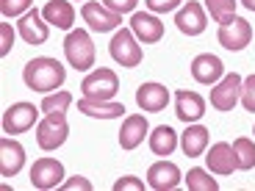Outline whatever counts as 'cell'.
I'll return each instance as SVG.
<instances>
[{
  "label": "cell",
  "mask_w": 255,
  "mask_h": 191,
  "mask_svg": "<svg viewBox=\"0 0 255 191\" xmlns=\"http://www.w3.org/2000/svg\"><path fill=\"white\" fill-rule=\"evenodd\" d=\"M136 3H139V0H103V6L111 8V11H117V14H128V11H133Z\"/></svg>",
  "instance_id": "obj_34"
},
{
  "label": "cell",
  "mask_w": 255,
  "mask_h": 191,
  "mask_svg": "<svg viewBox=\"0 0 255 191\" xmlns=\"http://www.w3.org/2000/svg\"><path fill=\"white\" fill-rule=\"evenodd\" d=\"M150 133V125H147L144 114H130L125 116L120 130V147L122 150H136V147L144 141V136Z\"/></svg>",
  "instance_id": "obj_20"
},
{
  "label": "cell",
  "mask_w": 255,
  "mask_h": 191,
  "mask_svg": "<svg viewBox=\"0 0 255 191\" xmlns=\"http://www.w3.org/2000/svg\"><path fill=\"white\" fill-rule=\"evenodd\" d=\"M141 189H144V183L139 178H133V175H125V178H120L114 183V191H141Z\"/></svg>",
  "instance_id": "obj_33"
},
{
  "label": "cell",
  "mask_w": 255,
  "mask_h": 191,
  "mask_svg": "<svg viewBox=\"0 0 255 191\" xmlns=\"http://www.w3.org/2000/svg\"><path fill=\"white\" fill-rule=\"evenodd\" d=\"M175 25H178L180 33L186 36H200L208 25V19H205V8L200 6L197 0H189L178 14H175Z\"/></svg>",
  "instance_id": "obj_15"
},
{
  "label": "cell",
  "mask_w": 255,
  "mask_h": 191,
  "mask_svg": "<svg viewBox=\"0 0 255 191\" xmlns=\"http://www.w3.org/2000/svg\"><path fill=\"white\" fill-rule=\"evenodd\" d=\"M22 81L31 92H42V95H50V92L61 89V83L67 81V70L58 58L50 56H39L31 58L22 70Z\"/></svg>",
  "instance_id": "obj_1"
},
{
  "label": "cell",
  "mask_w": 255,
  "mask_h": 191,
  "mask_svg": "<svg viewBox=\"0 0 255 191\" xmlns=\"http://www.w3.org/2000/svg\"><path fill=\"white\" fill-rule=\"evenodd\" d=\"M175 114H178V119L186 122V125L203 119V114H205V100H203V95H197V92H189V89L175 92Z\"/></svg>",
  "instance_id": "obj_16"
},
{
  "label": "cell",
  "mask_w": 255,
  "mask_h": 191,
  "mask_svg": "<svg viewBox=\"0 0 255 191\" xmlns=\"http://www.w3.org/2000/svg\"><path fill=\"white\" fill-rule=\"evenodd\" d=\"M217 39H219V45H222L225 50L239 53L253 42V28H250V22L244 17H236V14H233L230 19H225L222 25H219Z\"/></svg>",
  "instance_id": "obj_6"
},
{
  "label": "cell",
  "mask_w": 255,
  "mask_h": 191,
  "mask_svg": "<svg viewBox=\"0 0 255 191\" xmlns=\"http://www.w3.org/2000/svg\"><path fill=\"white\" fill-rule=\"evenodd\" d=\"M70 105H72V95H70V92H56V95H47L39 108L45 111V114H64Z\"/></svg>",
  "instance_id": "obj_28"
},
{
  "label": "cell",
  "mask_w": 255,
  "mask_h": 191,
  "mask_svg": "<svg viewBox=\"0 0 255 191\" xmlns=\"http://www.w3.org/2000/svg\"><path fill=\"white\" fill-rule=\"evenodd\" d=\"M225 75V64L219 56H211V53H200L194 61H191V78L203 86H214L219 83Z\"/></svg>",
  "instance_id": "obj_13"
},
{
  "label": "cell",
  "mask_w": 255,
  "mask_h": 191,
  "mask_svg": "<svg viewBox=\"0 0 255 191\" xmlns=\"http://www.w3.org/2000/svg\"><path fill=\"white\" fill-rule=\"evenodd\" d=\"M14 45V31L8 22H0V56H8Z\"/></svg>",
  "instance_id": "obj_31"
},
{
  "label": "cell",
  "mask_w": 255,
  "mask_h": 191,
  "mask_svg": "<svg viewBox=\"0 0 255 191\" xmlns=\"http://www.w3.org/2000/svg\"><path fill=\"white\" fill-rule=\"evenodd\" d=\"M33 6V0H0V14L6 19L11 17H22V14H28Z\"/></svg>",
  "instance_id": "obj_29"
},
{
  "label": "cell",
  "mask_w": 255,
  "mask_h": 191,
  "mask_svg": "<svg viewBox=\"0 0 255 191\" xmlns=\"http://www.w3.org/2000/svg\"><path fill=\"white\" fill-rule=\"evenodd\" d=\"M64 56L70 61V67H75L78 72H86L95 67V42H92L89 31H70L64 39Z\"/></svg>",
  "instance_id": "obj_2"
},
{
  "label": "cell",
  "mask_w": 255,
  "mask_h": 191,
  "mask_svg": "<svg viewBox=\"0 0 255 191\" xmlns=\"http://www.w3.org/2000/svg\"><path fill=\"white\" fill-rule=\"evenodd\" d=\"M236 3H239V0H205V8L211 11V19L222 25L225 19L233 17V11H236Z\"/></svg>",
  "instance_id": "obj_27"
},
{
  "label": "cell",
  "mask_w": 255,
  "mask_h": 191,
  "mask_svg": "<svg viewBox=\"0 0 255 191\" xmlns=\"http://www.w3.org/2000/svg\"><path fill=\"white\" fill-rule=\"evenodd\" d=\"M180 147H183V153L189 158H197V155L205 153V147H208V127L203 125H189L180 136Z\"/></svg>",
  "instance_id": "obj_23"
},
{
  "label": "cell",
  "mask_w": 255,
  "mask_h": 191,
  "mask_svg": "<svg viewBox=\"0 0 255 191\" xmlns=\"http://www.w3.org/2000/svg\"><path fill=\"white\" fill-rule=\"evenodd\" d=\"M25 166V147L14 141L11 136L0 139V175L3 178H14Z\"/></svg>",
  "instance_id": "obj_17"
},
{
  "label": "cell",
  "mask_w": 255,
  "mask_h": 191,
  "mask_svg": "<svg viewBox=\"0 0 255 191\" xmlns=\"http://www.w3.org/2000/svg\"><path fill=\"white\" fill-rule=\"evenodd\" d=\"M130 31H133V36L139 39V42L155 45V42H161V36H164V22H161L158 17H153V14L133 11V17H130Z\"/></svg>",
  "instance_id": "obj_18"
},
{
  "label": "cell",
  "mask_w": 255,
  "mask_h": 191,
  "mask_svg": "<svg viewBox=\"0 0 255 191\" xmlns=\"http://www.w3.org/2000/svg\"><path fill=\"white\" fill-rule=\"evenodd\" d=\"M186 186H189V191H217L219 189L217 178H211V172H205V169H200V166L189 169Z\"/></svg>",
  "instance_id": "obj_26"
},
{
  "label": "cell",
  "mask_w": 255,
  "mask_h": 191,
  "mask_svg": "<svg viewBox=\"0 0 255 191\" xmlns=\"http://www.w3.org/2000/svg\"><path fill=\"white\" fill-rule=\"evenodd\" d=\"M239 3H244V6L250 8V11H255V0H239Z\"/></svg>",
  "instance_id": "obj_36"
},
{
  "label": "cell",
  "mask_w": 255,
  "mask_h": 191,
  "mask_svg": "<svg viewBox=\"0 0 255 191\" xmlns=\"http://www.w3.org/2000/svg\"><path fill=\"white\" fill-rule=\"evenodd\" d=\"M169 102V89L161 86V83H141L136 89V105L141 111H150V114H158L166 108Z\"/></svg>",
  "instance_id": "obj_19"
},
{
  "label": "cell",
  "mask_w": 255,
  "mask_h": 191,
  "mask_svg": "<svg viewBox=\"0 0 255 191\" xmlns=\"http://www.w3.org/2000/svg\"><path fill=\"white\" fill-rule=\"evenodd\" d=\"M42 17L50 22L58 31H70L72 22H75V8H72L70 0H50L45 8H42Z\"/></svg>",
  "instance_id": "obj_21"
},
{
  "label": "cell",
  "mask_w": 255,
  "mask_h": 191,
  "mask_svg": "<svg viewBox=\"0 0 255 191\" xmlns=\"http://www.w3.org/2000/svg\"><path fill=\"white\" fill-rule=\"evenodd\" d=\"M180 169L178 164H172V161H155L150 169H147V186L155 191H172L180 186Z\"/></svg>",
  "instance_id": "obj_12"
},
{
  "label": "cell",
  "mask_w": 255,
  "mask_h": 191,
  "mask_svg": "<svg viewBox=\"0 0 255 191\" xmlns=\"http://www.w3.org/2000/svg\"><path fill=\"white\" fill-rule=\"evenodd\" d=\"M19 36L25 39V45H45L47 36H50V22H47L36 8H31L28 14H22L17 22Z\"/></svg>",
  "instance_id": "obj_11"
},
{
  "label": "cell",
  "mask_w": 255,
  "mask_h": 191,
  "mask_svg": "<svg viewBox=\"0 0 255 191\" xmlns=\"http://www.w3.org/2000/svg\"><path fill=\"white\" fill-rule=\"evenodd\" d=\"M81 92L86 100H111L120 92V78L109 67H97L81 81Z\"/></svg>",
  "instance_id": "obj_3"
},
{
  "label": "cell",
  "mask_w": 255,
  "mask_h": 191,
  "mask_svg": "<svg viewBox=\"0 0 255 191\" xmlns=\"http://www.w3.org/2000/svg\"><path fill=\"white\" fill-rule=\"evenodd\" d=\"M70 136V122L64 114H45V119L36 125V144L45 150V153H53L67 141Z\"/></svg>",
  "instance_id": "obj_4"
},
{
  "label": "cell",
  "mask_w": 255,
  "mask_h": 191,
  "mask_svg": "<svg viewBox=\"0 0 255 191\" xmlns=\"http://www.w3.org/2000/svg\"><path fill=\"white\" fill-rule=\"evenodd\" d=\"M78 111L86 116H95V119H117V116L125 114V105L122 102H111V100H86V97H81L78 100Z\"/></svg>",
  "instance_id": "obj_22"
},
{
  "label": "cell",
  "mask_w": 255,
  "mask_h": 191,
  "mask_svg": "<svg viewBox=\"0 0 255 191\" xmlns=\"http://www.w3.org/2000/svg\"><path fill=\"white\" fill-rule=\"evenodd\" d=\"M242 83H244V78L239 75V72L225 75L222 81L214 83V89H211V105L217 111H233L236 102L242 100Z\"/></svg>",
  "instance_id": "obj_8"
},
{
  "label": "cell",
  "mask_w": 255,
  "mask_h": 191,
  "mask_svg": "<svg viewBox=\"0 0 255 191\" xmlns=\"http://www.w3.org/2000/svg\"><path fill=\"white\" fill-rule=\"evenodd\" d=\"M175 147H178V133H175L169 125H158L150 133V150H153L155 155H172Z\"/></svg>",
  "instance_id": "obj_24"
},
{
  "label": "cell",
  "mask_w": 255,
  "mask_h": 191,
  "mask_svg": "<svg viewBox=\"0 0 255 191\" xmlns=\"http://www.w3.org/2000/svg\"><path fill=\"white\" fill-rule=\"evenodd\" d=\"M253 133H255V127H253Z\"/></svg>",
  "instance_id": "obj_37"
},
{
  "label": "cell",
  "mask_w": 255,
  "mask_h": 191,
  "mask_svg": "<svg viewBox=\"0 0 255 191\" xmlns=\"http://www.w3.org/2000/svg\"><path fill=\"white\" fill-rule=\"evenodd\" d=\"M39 111L33 102H14V105H8L6 111H3V133H25V130H31L33 125H39Z\"/></svg>",
  "instance_id": "obj_7"
},
{
  "label": "cell",
  "mask_w": 255,
  "mask_h": 191,
  "mask_svg": "<svg viewBox=\"0 0 255 191\" xmlns=\"http://www.w3.org/2000/svg\"><path fill=\"white\" fill-rule=\"evenodd\" d=\"M81 17H83V22H86L92 31H97V33L117 31V28L122 25V14H117V11H111V8H106L103 3H97V0L83 3Z\"/></svg>",
  "instance_id": "obj_9"
},
{
  "label": "cell",
  "mask_w": 255,
  "mask_h": 191,
  "mask_svg": "<svg viewBox=\"0 0 255 191\" xmlns=\"http://www.w3.org/2000/svg\"><path fill=\"white\" fill-rule=\"evenodd\" d=\"M64 183V164L56 158H39L31 166V186L39 191L56 189Z\"/></svg>",
  "instance_id": "obj_10"
},
{
  "label": "cell",
  "mask_w": 255,
  "mask_h": 191,
  "mask_svg": "<svg viewBox=\"0 0 255 191\" xmlns=\"http://www.w3.org/2000/svg\"><path fill=\"white\" fill-rule=\"evenodd\" d=\"M205 164H208V172L211 175H222V178H225V175H233L239 169L233 144H228V141H217V144L205 153Z\"/></svg>",
  "instance_id": "obj_14"
},
{
  "label": "cell",
  "mask_w": 255,
  "mask_h": 191,
  "mask_svg": "<svg viewBox=\"0 0 255 191\" xmlns=\"http://www.w3.org/2000/svg\"><path fill=\"white\" fill-rule=\"evenodd\" d=\"M109 53L120 67H128V70L139 67L141 56H144L141 47L136 45V36H133L130 28H120V31L114 33V39H111V45H109Z\"/></svg>",
  "instance_id": "obj_5"
},
{
  "label": "cell",
  "mask_w": 255,
  "mask_h": 191,
  "mask_svg": "<svg viewBox=\"0 0 255 191\" xmlns=\"http://www.w3.org/2000/svg\"><path fill=\"white\" fill-rule=\"evenodd\" d=\"M144 6L155 14H166V11H175L180 6V0H144Z\"/></svg>",
  "instance_id": "obj_32"
},
{
  "label": "cell",
  "mask_w": 255,
  "mask_h": 191,
  "mask_svg": "<svg viewBox=\"0 0 255 191\" xmlns=\"http://www.w3.org/2000/svg\"><path fill=\"white\" fill-rule=\"evenodd\" d=\"M64 189H81V191H92V183L86 178H81V175H75L72 180H67L64 183Z\"/></svg>",
  "instance_id": "obj_35"
},
{
  "label": "cell",
  "mask_w": 255,
  "mask_h": 191,
  "mask_svg": "<svg viewBox=\"0 0 255 191\" xmlns=\"http://www.w3.org/2000/svg\"><path fill=\"white\" fill-rule=\"evenodd\" d=\"M242 105L255 114V75L244 78V83H242Z\"/></svg>",
  "instance_id": "obj_30"
},
{
  "label": "cell",
  "mask_w": 255,
  "mask_h": 191,
  "mask_svg": "<svg viewBox=\"0 0 255 191\" xmlns=\"http://www.w3.org/2000/svg\"><path fill=\"white\" fill-rule=\"evenodd\" d=\"M233 153H236V164L242 172H250L255 166V141L247 139V136H239L233 141Z\"/></svg>",
  "instance_id": "obj_25"
}]
</instances>
